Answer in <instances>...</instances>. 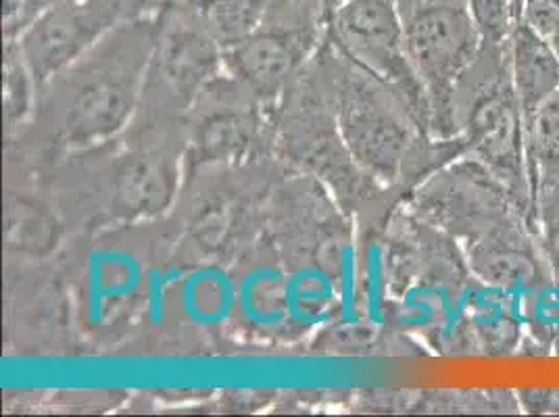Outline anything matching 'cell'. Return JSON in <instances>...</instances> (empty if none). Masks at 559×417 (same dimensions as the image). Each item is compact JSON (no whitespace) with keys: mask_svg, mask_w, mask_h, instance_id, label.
<instances>
[{"mask_svg":"<svg viewBox=\"0 0 559 417\" xmlns=\"http://www.w3.org/2000/svg\"><path fill=\"white\" fill-rule=\"evenodd\" d=\"M324 43L332 59L328 65V96L338 134L359 171L393 184L407 169L421 178L426 169L419 159L441 169L443 165L432 159L451 163L464 157L462 140L432 139L403 94L359 70L328 40Z\"/></svg>","mask_w":559,"mask_h":417,"instance_id":"1","label":"cell"},{"mask_svg":"<svg viewBox=\"0 0 559 417\" xmlns=\"http://www.w3.org/2000/svg\"><path fill=\"white\" fill-rule=\"evenodd\" d=\"M159 25L162 11L126 20L55 78L59 80V132L70 146L107 142L132 121L146 86Z\"/></svg>","mask_w":559,"mask_h":417,"instance_id":"2","label":"cell"},{"mask_svg":"<svg viewBox=\"0 0 559 417\" xmlns=\"http://www.w3.org/2000/svg\"><path fill=\"white\" fill-rule=\"evenodd\" d=\"M405 47L430 103V136L457 139L455 86L480 52L467 0H396Z\"/></svg>","mask_w":559,"mask_h":417,"instance_id":"3","label":"cell"},{"mask_svg":"<svg viewBox=\"0 0 559 417\" xmlns=\"http://www.w3.org/2000/svg\"><path fill=\"white\" fill-rule=\"evenodd\" d=\"M320 29L326 20L318 0H272L263 24L224 50V73L261 103H274L288 93Z\"/></svg>","mask_w":559,"mask_h":417,"instance_id":"4","label":"cell"},{"mask_svg":"<svg viewBox=\"0 0 559 417\" xmlns=\"http://www.w3.org/2000/svg\"><path fill=\"white\" fill-rule=\"evenodd\" d=\"M416 208L424 222L462 242V249L520 219L535 226L510 188L472 157L430 174L416 192Z\"/></svg>","mask_w":559,"mask_h":417,"instance_id":"5","label":"cell"},{"mask_svg":"<svg viewBox=\"0 0 559 417\" xmlns=\"http://www.w3.org/2000/svg\"><path fill=\"white\" fill-rule=\"evenodd\" d=\"M324 32L328 43L353 65L403 94L430 134V103L407 55L396 0H347Z\"/></svg>","mask_w":559,"mask_h":417,"instance_id":"6","label":"cell"},{"mask_svg":"<svg viewBox=\"0 0 559 417\" xmlns=\"http://www.w3.org/2000/svg\"><path fill=\"white\" fill-rule=\"evenodd\" d=\"M153 0H71L40 13L17 34V55L36 88L82 59L114 27L140 15Z\"/></svg>","mask_w":559,"mask_h":417,"instance_id":"7","label":"cell"},{"mask_svg":"<svg viewBox=\"0 0 559 417\" xmlns=\"http://www.w3.org/2000/svg\"><path fill=\"white\" fill-rule=\"evenodd\" d=\"M224 73V48L199 22L187 2L165 4L146 86H155L174 109H190L194 98Z\"/></svg>","mask_w":559,"mask_h":417,"instance_id":"8","label":"cell"},{"mask_svg":"<svg viewBox=\"0 0 559 417\" xmlns=\"http://www.w3.org/2000/svg\"><path fill=\"white\" fill-rule=\"evenodd\" d=\"M259 105L230 75L215 78L188 109L187 155L197 163L247 159L261 136Z\"/></svg>","mask_w":559,"mask_h":417,"instance_id":"9","label":"cell"},{"mask_svg":"<svg viewBox=\"0 0 559 417\" xmlns=\"http://www.w3.org/2000/svg\"><path fill=\"white\" fill-rule=\"evenodd\" d=\"M180 184V153L142 142L128 151L111 178V208L123 219L157 217L169 208Z\"/></svg>","mask_w":559,"mask_h":417,"instance_id":"10","label":"cell"},{"mask_svg":"<svg viewBox=\"0 0 559 417\" xmlns=\"http://www.w3.org/2000/svg\"><path fill=\"white\" fill-rule=\"evenodd\" d=\"M513 91L524 121L558 91L559 55L540 34L524 22L513 25L510 38Z\"/></svg>","mask_w":559,"mask_h":417,"instance_id":"11","label":"cell"},{"mask_svg":"<svg viewBox=\"0 0 559 417\" xmlns=\"http://www.w3.org/2000/svg\"><path fill=\"white\" fill-rule=\"evenodd\" d=\"M219 47L230 48L263 24L272 0H185Z\"/></svg>","mask_w":559,"mask_h":417,"instance_id":"12","label":"cell"},{"mask_svg":"<svg viewBox=\"0 0 559 417\" xmlns=\"http://www.w3.org/2000/svg\"><path fill=\"white\" fill-rule=\"evenodd\" d=\"M531 178L545 165H559V86L533 116L524 121Z\"/></svg>","mask_w":559,"mask_h":417,"instance_id":"13","label":"cell"},{"mask_svg":"<svg viewBox=\"0 0 559 417\" xmlns=\"http://www.w3.org/2000/svg\"><path fill=\"white\" fill-rule=\"evenodd\" d=\"M483 45H506L512 38L515 15L512 0H467Z\"/></svg>","mask_w":559,"mask_h":417,"instance_id":"14","label":"cell"},{"mask_svg":"<svg viewBox=\"0 0 559 417\" xmlns=\"http://www.w3.org/2000/svg\"><path fill=\"white\" fill-rule=\"evenodd\" d=\"M522 22L531 25L559 55V0H524Z\"/></svg>","mask_w":559,"mask_h":417,"instance_id":"15","label":"cell"},{"mask_svg":"<svg viewBox=\"0 0 559 417\" xmlns=\"http://www.w3.org/2000/svg\"><path fill=\"white\" fill-rule=\"evenodd\" d=\"M22 4H24V0H4V22H7V27H11L13 22L17 20V15L22 11Z\"/></svg>","mask_w":559,"mask_h":417,"instance_id":"16","label":"cell"},{"mask_svg":"<svg viewBox=\"0 0 559 417\" xmlns=\"http://www.w3.org/2000/svg\"><path fill=\"white\" fill-rule=\"evenodd\" d=\"M320 2V7H322V11H324V20H330L347 0H318Z\"/></svg>","mask_w":559,"mask_h":417,"instance_id":"17","label":"cell"}]
</instances>
